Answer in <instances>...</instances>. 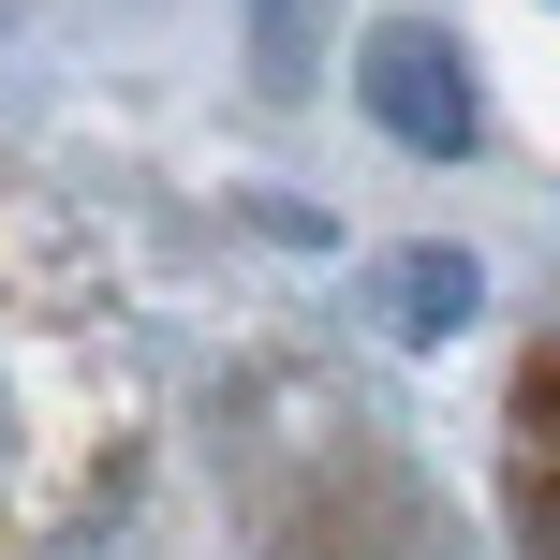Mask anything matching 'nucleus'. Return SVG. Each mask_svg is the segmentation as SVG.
Instances as JSON below:
<instances>
[{
	"label": "nucleus",
	"mask_w": 560,
	"mask_h": 560,
	"mask_svg": "<svg viewBox=\"0 0 560 560\" xmlns=\"http://www.w3.org/2000/svg\"><path fill=\"white\" fill-rule=\"evenodd\" d=\"M384 118H398L413 148H457V133H472V118H457V74H443V45H428V30H398V45H384Z\"/></svg>",
	"instance_id": "obj_2"
},
{
	"label": "nucleus",
	"mask_w": 560,
	"mask_h": 560,
	"mask_svg": "<svg viewBox=\"0 0 560 560\" xmlns=\"http://www.w3.org/2000/svg\"><path fill=\"white\" fill-rule=\"evenodd\" d=\"M398 310H413V325H457V310H472V266H413V280H398Z\"/></svg>",
	"instance_id": "obj_3"
},
{
	"label": "nucleus",
	"mask_w": 560,
	"mask_h": 560,
	"mask_svg": "<svg viewBox=\"0 0 560 560\" xmlns=\"http://www.w3.org/2000/svg\"><path fill=\"white\" fill-rule=\"evenodd\" d=\"M516 532H532V560H560V339L516 384Z\"/></svg>",
	"instance_id": "obj_1"
}]
</instances>
